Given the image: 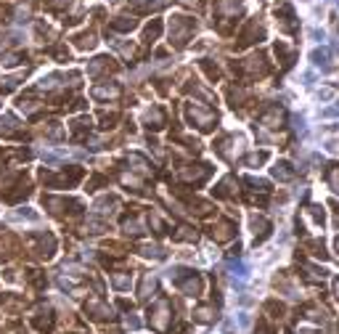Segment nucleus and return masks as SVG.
Masks as SVG:
<instances>
[{"mask_svg":"<svg viewBox=\"0 0 339 334\" xmlns=\"http://www.w3.org/2000/svg\"><path fill=\"white\" fill-rule=\"evenodd\" d=\"M276 19H281V27L286 32H297V24H294V11L289 6H278L276 8Z\"/></svg>","mask_w":339,"mask_h":334,"instance_id":"14","label":"nucleus"},{"mask_svg":"<svg viewBox=\"0 0 339 334\" xmlns=\"http://www.w3.org/2000/svg\"><path fill=\"white\" fill-rule=\"evenodd\" d=\"M186 117L191 119L202 133H210V130H215V125H218V114L207 106H199L196 101L194 104H186Z\"/></svg>","mask_w":339,"mask_h":334,"instance_id":"3","label":"nucleus"},{"mask_svg":"<svg viewBox=\"0 0 339 334\" xmlns=\"http://www.w3.org/2000/svg\"><path fill=\"white\" fill-rule=\"evenodd\" d=\"M173 236H175V241H196V231L188 228V226H181Z\"/></svg>","mask_w":339,"mask_h":334,"instance_id":"34","label":"nucleus"},{"mask_svg":"<svg viewBox=\"0 0 339 334\" xmlns=\"http://www.w3.org/2000/svg\"><path fill=\"white\" fill-rule=\"evenodd\" d=\"M125 231L133 236H140L146 231V226H143V220H138V218H125Z\"/></svg>","mask_w":339,"mask_h":334,"instance_id":"26","label":"nucleus"},{"mask_svg":"<svg viewBox=\"0 0 339 334\" xmlns=\"http://www.w3.org/2000/svg\"><path fill=\"white\" fill-rule=\"evenodd\" d=\"M228 98H231V106H244V101H247V93H244L241 88H231L228 90Z\"/></svg>","mask_w":339,"mask_h":334,"instance_id":"33","label":"nucleus"},{"mask_svg":"<svg viewBox=\"0 0 339 334\" xmlns=\"http://www.w3.org/2000/svg\"><path fill=\"white\" fill-rule=\"evenodd\" d=\"M130 164H135L133 170H135V173H140V175H148V173H151V170H148L151 164H148L140 154H130Z\"/></svg>","mask_w":339,"mask_h":334,"instance_id":"29","label":"nucleus"},{"mask_svg":"<svg viewBox=\"0 0 339 334\" xmlns=\"http://www.w3.org/2000/svg\"><path fill=\"white\" fill-rule=\"evenodd\" d=\"M305 212L315 220V226H323V223H326V215H323V210H321V207H307Z\"/></svg>","mask_w":339,"mask_h":334,"instance_id":"39","label":"nucleus"},{"mask_svg":"<svg viewBox=\"0 0 339 334\" xmlns=\"http://www.w3.org/2000/svg\"><path fill=\"white\" fill-rule=\"evenodd\" d=\"M262 37H265L262 24H257V19H252V22H247V27H244V32L239 35V45H236V48H247V45H252V43H260Z\"/></svg>","mask_w":339,"mask_h":334,"instance_id":"5","label":"nucleus"},{"mask_svg":"<svg viewBox=\"0 0 339 334\" xmlns=\"http://www.w3.org/2000/svg\"><path fill=\"white\" fill-rule=\"evenodd\" d=\"M233 231H236V226H233L231 220H220L210 228V236L215 241H228V239H233Z\"/></svg>","mask_w":339,"mask_h":334,"instance_id":"9","label":"nucleus"},{"mask_svg":"<svg viewBox=\"0 0 339 334\" xmlns=\"http://www.w3.org/2000/svg\"><path fill=\"white\" fill-rule=\"evenodd\" d=\"M19 61H22V53H11V56H6L3 64H6V67H16Z\"/></svg>","mask_w":339,"mask_h":334,"instance_id":"46","label":"nucleus"},{"mask_svg":"<svg viewBox=\"0 0 339 334\" xmlns=\"http://www.w3.org/2000/svg\"><path fill=\"white\" fill-rule=\"evenodd\" d=\"M106 183H109V181L103 178V175H96V178L88 183V191H96V189H101V186H106Z\"/></svg>","mask_w":339,"mask_h":334,"instance_id":"44","label":"nucleus"},{"mask_svg":"<svg viewBox=\"0 0 339 334\" xmlns=\"http://www.w3.org/2000/svg\"><path fill=\"white\" fill-rule=\"evenodd\" d=\"M154 292H156V276L143 273V278H140V286H138V297L146 302L148 297H154Z\"/></svg>","mask_w":339,"mask_h":334,"instance_id":"13","label":"nucleus"},{"mask_svg":"<svg viewBox=\"0 0 339 334\" xmlns=\"http://www.w3.org/2000/svg\"><path fill=\"white\" fill-rule=\"evenodd\" d=\"M111 32H133L135 27H138V19L135 16H117V19H111Z\"/></svg>","mask_w":339,"mask_h":334,"instance_id":"15","label":"nucleus"},{"mask_svg":"<svg viewBox=\"0 0 339 334\" xmlns=\"http://www.w3.org/2000/svg\"><path fill=\"white\" fill-rule=\"evenodd\" d=\"M265 310H268V313H273V318H281V315H284V305L276 302V300H268Z\"/></svg>","mask_w":339,"mask_h":334,"instance_id":"40","label":"nucleus"},{"mask_svg":"<svg viewBox=\"0 0 339 334\" xmlns=\"http://www.w3.org/2000/svg\"><path fill=\"white\" fill-rule=\"evenodd\" d=\"M16 133H19V130H16V119L14 117H3V119H0V135L11 138Z\"/></svg>","mask_w":339,"mask_h":334,"instance_id":"27","label":"nucleus"},{"mask_svg":"<svg viewBox=\"0 0 339 334\" xmlns=\"http://www.w3.org/2000/svg\"><path fill=\"white\" fill-rule=\"evenodd\" d=\"M74 130H77V133H85V130H90V119H77V122H74Z\"/></svg>","mask_w":339,"mask_h":334,"instance_id":"45","label":"nucleus"},{"mask_svg":"<svg viewBox=\"0 0 339 334\" xmlns=\"http://www.w3.org/2000/svg\"><path fill=\"white\" fill-rule=\"evenodd\" d=\"M138 252H140V255H146V257H156V260H162V257H164V252H162V247H159V244H140V247H138Z\"/></svg>","mask_w":339,"mask_h":334,"instance_id":"30","label":"nucleus"},{"mask_svg":"<svg viewBox=\"0 0 339 334\" xmlns=\"http://www.w3.org/2000/svg\"><path fill=\"white\" fill-rule=\"evenodd\" d=\"M175 281H178V286L186 292V294H199L202 292V278L196 276V273H191V271H175Z\"/></svg>","mask_w":339,"mask_h":334,"instance_id":"6","label":"nucleus"},{"mask_svg":"<svg viewBox=\"0 0 339 334\" xmlns=\"http://www.w3.org/2000/svg\"><path fill=\"white\" fill-rule=\"evenodd\" d=\"M117 69V64L109 59V56H98V59H93L90 61V67H88V72L93 74V77H98L101 72H114Z\"/></svg>","mask_w":339,"mask_h":334,"instance_id":"12","label":"nucleus"},{"mask_svg":"<svg viewBox=\"0 0 339 334\" xmlns=\"http://www.w3.org/2000/svg\"><path fill=\"white\" fill-rule=\"evenodd\" d=\"M270 173H273V178L281 181V183H289V181L297 178V170H294L289 162H276V167H273Z\"/></svg>","mask_w":339,"mask_h":334,"instance_id":"10","label":"nucleus"},{"mask_svg":"<svg viewBox=\"0 0 339 334\" xmlns=\"http://www.w3.org/2000/svg\"><path fill=\"white\" fill-rule=\"evenodd\" d=\"M231 186H233V178H225V181H220V183H218V189H215V197H220V199L231 197Z\"/></svg>","mask_w":339,"mask_h":334,"instance_id":"35","label":"nucleus"},{"mask_svg":"<svg viewBox=\"0 0 339 334\" xmlns=\"http://www.w3.org/2000/svg\"><path fill=\"white\" fill-rule=\"evenodd\" d=\"M233 72H244V74H249V77H262V74H268V59H265V53L257 51V53H252L247 61H241L239 67L233 64Z\"/></svg>","mask_w":339,"mask_h":334,"instance_id":"4","label":"nucleus"},{"mask_svg":"<svg viewBox=\"0 0 339 334\" xmlns=\"http://www.w3.org/2000/svg\"><path fill=\"white\" fill-rule=\"evenodd\" d=\"M111 284H114L117 289H127L130 286V273H111Z\"/></svg>","mask_w":339,"mask_h":334,"instance_id":"36","label":"nucleus"},{"mask_svg":"<svg viewBox=\"0 0 339 334\" xmlns=\"http://www.w3.org/2000/svg\"><path fill=\"white\" fill-rule=\"evenodd\" d=\"M117 114L114 111H101V127H114V122H117Z\"/></svg>","mask_w":339,"mask_h":334,"instance_id":"41","label":"nucleus"},{"mask_svg":"<svg viewBox=\"0 0 339 334\" xmlns=\"http://www.w3.org/2000/svg\"><path fill=\"white\" fill-rule=\"evenodd\" d=\"M194 19L188 16H173L169 19V43L175 45V48H183V45L191 40L194 35Z\"/></svg>","mask_w":339,"mask_h":334,"instance_id":"2","label":"nucleus"},{"mask_svg":"<svg viewBox=\"0 0 339 334\" xmlns=\"http://www.w3.org/2000/svg\"><path fill=\"white\" fill-rule=\"evenodd\" d=\"M252 228H254V236H257V239H254V241H262V239H265L268 234H270V223H268V218H262V215H252Z\"/></svg>","mask_w":339,"mask_h":334,"instance_id":"17","label":"nucleus"},{"mask_svg":"<svg viewBox=\"0 0 339 334\" xmlns=\"http://www.w3.org/2000/svg\"><path fill=\"white\" fill-rule=\"evenodd\" d=\"M334 294H336V297H339V276H336V278H334Z\"/></svg>","mask_w":339,"mask_h":334,"instance_id":"52","label":"nucleus"},{"mask_svg":"<svg viewBox=\"0 0 339 334\" xmlns=\"http://www.w3.org/2000/svg\"><path fill=\"white\" fill-rule=\"evenodd\" d=\"M146 125L151 127V130H162L164 127V114H162V109H148L146 111Z\"/></svg>","mask_w":339,"mask_h":334,"instance_id":"19","label":"nucleus"},{"mask_svg":"<svg viewBox=\"0 0 339 334\" xmlns=\"http://www.w3.org/2000/svg\"><path fill=\"white\" fill-rule=\"evenodd\" d=\"M111 207H117V199H114V197H103V199L96 204V210L101 212V215H103V212H114Z\"/></svg>","mask_w":339,"mask_h":334,"instance_id":"37","label":"nucleus"},{"mask_svg":"<svg viewBox=\"0 0 339 334\" xmlns=\"http://www.w3.org/2000/svg\"><path fill=\"white\" fill-rule=\"evenodd\" d=\"M305 247L310 249V255H313V257H321V260H326V257H328V255H326L323 241H305Z\"/></svg>","mask_w":339,"mask_h":334,"instance_id":"32","label":"nucleus"},{"mask_svg":"<svg viewBox=\"0 0 339 334\" xmlns=\"http://www.w3.org/2000/svg\"><path fill=\"white\" fill-rule=\"evenodd\" d=\"M148 323H151V329L159 331V334L169 331V323H173V305H169L167 297H159L154 302V308L148 310Z\"/></svg>","mask_w":339,"mask_h":334,"instance_id":"1","label":"nucleus"},{"mask_svg":"<svg viewBox=\"0 0 339 334\" xmlns=\"http://www.w3.org/2000/svg\"><path fill=\"white\" fill-rule=\"evenodd\" d=\"M159 35H162V19H151V24L143 30V40L146 43H154Z\"/></svg>","mask_w":339,"mask_h":334,"instance_id":"20","label":"nucleus"},{"mask_svg":"<svg viewBox=\"0 0 339 334\" xmlns=\"http://www.w3.org/2000/svg\"><path fill=\"white\" fill-rule=\"evenodd\" d=\"M276 56L281 59V64H284V67H291V61H294V53H291L289 48H286V43H276Z\"/></svg>","mask_w":339,"mask_h":334,"instance_id":"23","label":"nucleus"},{"mask_svg":"<svg viewBox=\"0 0 339 334\" xmlns=\"http://www.w3.org/2000/svg\"><path fill=\"white\" fill-rule=\"evenodd\" d=\"M53 56L59 61H69V53H67V48H53Z\"/></svg>","mask_w":339,"mask_h":334,"instance_id":"47","label":"nucleus"},{"mask_svg":"<svg viewBox=\"0 0 339 334\" xmlns=\"http://www.w3.org/2000/svg\"><path fill=\"white\" fill-rule=\"evenodd\" d=\"M199 64H202V69L210 74V80H218V77H220V69L215 67V64H210V61H199Z\"/></svg>","mask_w":339,"mask_h":334,"instance_id":"42","label":"nucleus"},{"mask_svg":"<svg viewBox=\"0 0 339 334\" xmlns=\"http://www.w3.org/2000/svg\"><path fill=\"white\" fill-rule=\"evenodd\" d=\"M122 88L117 85V82H109V85H96L93 88V98L98 101H109V98H119Z\"/></svg>","mask_w":339,"mask_h":334,"instance_id":"11","label":"nucleus"},{"mask_svg":"<svg viewBox=\"0 0 339 334\" xmlns=\"http://www.w3.org/2000/svg\"><path fill=\"white\" fill-rule=\"evenodd\" d=\"M265 159H268V151H252V154L244 156L241 162H244V167H260Z\"/></svg>","mask_w":339,"mask_h":334,"instance_id":"25","label":"nucleus"},{"mask_svg":"<svg viewBox=\"0 0 339 334\" xmlns=\"http://www.w3.org/2000/svg\"><path fill=\"white\" fill-rule=\"evenodd\" d=\"M326 183L334 194H339V164H328L326 167Z\"/></svg>","mask_w":339,"mask_h":334,"instance_id":"22","label":"nucleus"},{"mask_svg":"<svg viewBox=\"0 0 339 334\" xmlns=\"http://www.w3.org/2000/svg\"><path fill=\"white\" fill-rule=\"evenodd\" d=\"M194 318L199 323H210L215 318V305H199V308L194 310Z\"/></svg>","mask_w":339,"mask_h":334,"instance_id":"21","label":"nucleus"},{"mask_svg":"<svg viewBox=\"0 0 339 334\" xmlns=\"http://www.w3.org/2000/svg\"><path fill=\"white\" fill-rule=\"evenodd\" d=\"M310 59H313L315 64H323V67H331V51L328 48H318V51H313V56H310Z\"/></svg>","mask_w":339,"mask_h":334,"instance_id":"28","label":"nucleus"},{"mask_svg":"<svg viewBox=\"0 0 339 334\" xmlns=\"http://www.w3.org/2000/svg\"><path fill=\"white\" fill-rule=\"evenodd\" d=\"M257 334H273V329L268 326L265 321H257Z\"/></svg>","mask_w":339,"mask_h":334,"instance_id":"49","label":"nucleus"},{"mask_svg":"<svg viewBox=\"0 0 339 334\" xmlns=\"http://www.w3.org/2000/svg\"><path fill=\"white\" fill-rule=\"evenodd\" d=\"M307 318L315 321V323H323L326 321V308H318V305L315 308H307Z\"/></svg>","mask_w":339,"mask_h":334,"instance_id":"38","label":"nucleus"},{"mask_svg":"<svg viewBox=\"0 0 339 334\" xmlns=\"http://www.w3.org/2000/svg\"><path fill=\"white\" fill-rule=\"evenodd\" d=\"M74 45L82 48V51H90L93 45H96V35H93V32H82V35L74 37Z\"/></svg>","mask_w":339,"mask_h":334,"instance_id":"24","label":"nucleus"},{"mask_svg":"<svg viewBox=\"0 0 339 334\" xmlns=\"http://www.w3.org/2000/svg\"><path fill=\"white\" fill-rule=\"evenodd\" d=\"M88 313H93V318H98V321L111 318V308H109V305H103V302H98V300L88 302Z\"/></svg>","mask_w":339,"mask_h":334,"instance_id":"18","label":"nucleus"},{"mask_svg":"<svg viewBox=\"0 0 339 334\" xmlns=\"http://www.w3.org/2000/svg\"><path fill=\"white\" fill-rule=\"evenodd\" d=\"M299 334H321V331H299Z\"/></svg>","mask_w":339,"mask_h":334,"instance_id":"53","label":"nucleus"},{"mask_svg":"<svg viewBox=\"0 0 339 334\" xmlns=\"http://www.w3.org/2000/svg\"><path fill=\"white\" fill-rule=\"evenodd\" d=\"M8 16H11V8L0 6V22H8Z\"/></svg>","mask_w":339,"mask_h":334,"instance_id":"50","label":"nucleus"},{"mask_svg":"<svg viewBox=\"0 0 339 334\" xmlns=\"http://www.w3.org/2000/svg\"><path fill=\"white\" fill-rule=\"evenodd\" d=\"M260 125H262V127H284V109L268 106V109L260 114Z\"/></svg>","mask_w":339,"mask_h":334,"instance_id":"8","label":"nucleus"},{"mask_svg":"<svg viewBox=\"0 0 339 334\" xmlns=\"http://www.w3.org/2000/svg\"><path fill=\"white\" fill-rule=\"evenodd\" d=\"M334 244H336V249H339V236H336V241H334Z\"/></svg>","mask_w":339,"mask_h":334,"instance_id":"54","label":"nucleus"},{"mask_svg":"<svg viewBox=\"0 0 339 334\" xmlns=\"http://www.w3.org/2000/svg\"><path fill=\"white\" fill-rule=\"evenodd\" d=\"M72 3H74V0H51V8H67Z\"/></svg>","mask_w":339,"mask_h":334,"instance_id":"48","label":"nucleus"},{"mask_svg":"<svg viewBox=\"0 0 339 334\" xmlns=\"http://www.w3.org/2000/svg\"><path fill=\"white\" fill-rule=\"evenodd\" d=\"M85 228H88V234H103V231H106V223L93 215V218L85 220Z\"/></svg>","mask_w":339,"mask_h":334,"instance_id":"31","label":"nucleus"},{"mask_svg":"<svg viewBox=\"0 0 339 334\" xmlns=\"http://www.w3.org/2000/svg\"><path fill=\"white\" fill-rule=\"evenodd\" d=\"M122 183H125V186H130L133 191H140V181L135 178V175H122Z\"/></svg>","mask_w":339,"mask_h":334,"instance_id":"43","label":"nucleus"},{"mask_svg":"<svg viewBox=\"0 0 339 334\" xmlns=\"http://www.w3.org/2000/svg\"><path fill=\"white\" fill-rule=\"evenodd\" d=\"M241 8V0H218V14L220 19H236Z\"/></svg>","mask_w":339,"mask_h":334,"instance_id":"16","label":"nucleus"},{"mask_svg":"<svg viewBox=\"0 0 339 334\" xmlns=\"http://www.w3.org/2000/svg\"><path fill=\"white\" fill-rule=\"evenodd\" d=\"M331 96H334V90H331V88H323V90H321V98H323V101H328Z\"/></svg>","mask_w":339,"mask_h":334,"instance_id":"51","label":"nucleus"},{"mask_svg":"<svg viewBox=\"0 0 339 334\" xmlns=\"http://www.w3.org/2000/svg\"><path fill=\"white\" fill-rule=\"evenodd\" d=\"M210 175V164H186L181 170V178L186 183H199Z\"/></svg>","mask_w":339,"mask_h":334,"instance_id":"7","label":"nucleus"}]
</instances>
